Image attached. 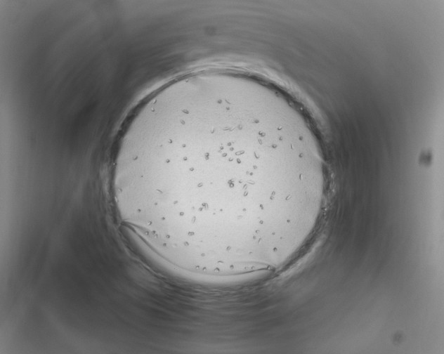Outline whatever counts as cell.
Segmentation results:
<instances>
[{"instance_id":"obj_1","label":"cell","mask_w":444,"mask_h":354,"mask_svg":"<svg viewBox=\"0 0 444 354\" xmlns=\"http://www.w3.org/2000/svg\"><path fill=\"white\" fill-rule=\"evenodd\" d=\"M288 117L273 97L240 82L172 90L145 113L126 183L159 223L187 217L185 235L219 251L273 242L321 183Z\"/></svg>"}]
</instances>
